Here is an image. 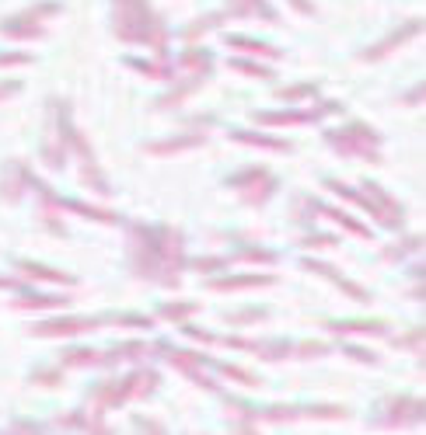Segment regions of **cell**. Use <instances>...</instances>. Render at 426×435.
Instances as JSON below:
<instances>
[{"label": "cell", "mask_w": 426, "mask_h": 435, "mask_svg": "<svg viewBox=\"0 0 426 435\" xmlns=\"http://www.w3.org/2000/svg\"><path fill=\"white\" fill-rule=\"evenodd\" d=\"M329 143L339 147L342 154H356V157L378 160V132L367 125H349L346 132H329Z\"/></svg>", "instance_id": "1"}, {"label": "cell", "mask_w": 426, "mask_h": 435, "mask_svg": "<svg viewBox=\"0 0 426 435\" xmlns=\"http://www.w3.org/2000/svg\"><path fill=\"white\" fill-rule=\"evenodd\" d=\"M420 28H423V21H409V25H405L402 32H395V35H388V39H384V42H378V45H371V49H367L364 56H367V60H381V56H388L391 49H398V45H402V42H405V39H413V35H416Z\"/></svg>", "instance_id": "2"}, {"label": "cell", "mask_w": 426, "mask_h": 435, "mask_svg": "<svg viewBox=\"0 0 426 435\" xmlns=\"http://www.w3.org/2000/svg\"><path fill=\"white\" fill-rule=\"evenodd\" d=\"M91 327V320H53V324H43L36 327L39 334H74V331H84Z\"/></svg>", "instance_id": "3"}, {"label": "cell", "mask_w": 426, "mask_h": 435, "mask_svg": "<svg viewBox=\"0 0 426 435\" xmlns=\"http://www.w3.org/2000/svg\"><path fill=\"white\" fill-rule=\"evenodd\" d=\"M196 143H203V136L196 132V136H185V140H168V143H154L151 150L154 154H171V150H185V147H196Z\"/></svg>", "instance_id": "4"}, {"label": "cell", "mask_w": 426, "mask_h": 435, "mask_svg": "<svg viewBox=\"0 0 426 435\" xmlns=\"http://www.w3.org/2000/svg\"><path fill=\"white\" fill-rule=\"evenodd\" d=\"M21 272H36V278H43V282H70V276L43 269V265H32V261H21Z\"/></svg>", "instance_id": "5"}, {"label": "cell", "mask_w": 426, "mask_h": 435, "mask_svg": "<svg viewBox=\"0 0 426 435\" xmlns=\"http://www.w3.org/2000/svg\"><path fill=\"white\" fill-rule=\"evenodd\" d=\"M238 140H245V143H258V147H269V150H287V143H280V140H262V136H238Z\"/></svg>", "instance_id": "6"}, {"label": "cell", "mask_w": 426, "mask_h": 435, "mask_svg": "<svg viewBox=\"0 0 426 435\" xmlns=\"http://www.w3.org/2000/svg\"><path fill=\"white\" fill-rule=\"evenodd\" d=\"M231 45H241V49H252V52H266V56H276L269 45H262V42H248V39H231Z\"/></svg>", "instance_id": "7"}, {"label": "cell", "mask_w": 426, "mask_h": 435, "mask_svg": "<svg viewBox=\"0 0 426 435\" xmlns=\"http://www.w3.org/2000/svg\"><path fill=\"white\" fill-rule=\"evenodd\" d=\"M60 300H45V296H32V300H21V307H53Z\"/></svg>", "instance_id": "8"}, {"label": "cell", "mask_w": 426, "mask_h": 435, "mask_svg": "<svg viewBox=\"0 0 426 435\" xmlns=\"http://www.w3.org/2000/svg\"><path fill=\"white\" fill-rule=\"evenodd\" d=\"M189 310H192V307H171V310L165 307V317H185Z\"/></svg>", "instance_id": "9"}]
</instances>
